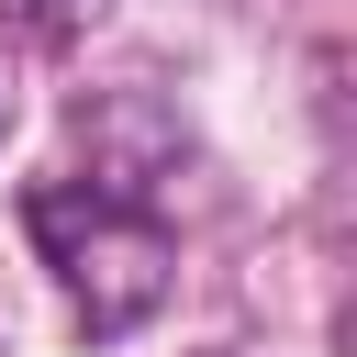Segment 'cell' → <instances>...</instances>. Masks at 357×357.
<instances>
[{
    "label": "cell",
    "instance_id": "1",
    "mask_svg": "<svg viewBox=\"0 0 357 357\" xmlns=\"http://www.w3.org/2000/svg\"><path fill=\"white\" fill-rule=\"evenodd\" d=\"M22 234H33V257L56 268V290H67V312L89 335H134L178 279L167 212L112 190V178H33L22 190Z\"/></svg>",
    "mask_w": 357,
    "mask_h": 357
},
{
    "label": "cell",
    "instance_id": "2",
    "mask_svg": "<svg viewBox=\"0 0 357 357\" xmlns=\"http://www.w3.org/2000/svg\"><path fill=\"white\" fill-rule=\"evenodd\" d=\"M0 11H11V22H56L67 0H0Z\"/></svg>",
    "mask_w": 357,
    "mask_h": 357
},
{
    "label": "cell",
    "instance_id": "3",
    "mask_svg": "<svg viewBox=\"0 0 357 357\" xmlns=\"http://www.w3.org/2000/svg\"><path fill=\"white\" fill-rule=\"evenodd\" d=\"M0 123H11V100H0Z\"/></svg>",
    "mask_w": 357,
    "mask_h": 357
}]
</instances>
